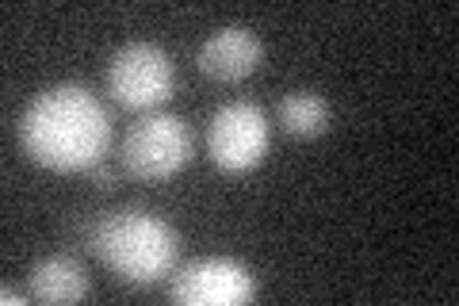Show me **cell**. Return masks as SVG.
<instances>
[{
    "label": "cell",
    "instance_id": "cell-1",
    "mask_svg": "<svg viewBox=\"0 0 459 306\" xmlns=\"http://www.w3.org/2000/svg\"><path fill=\"white\" fill-rule=\"evenodd\" d=\"M20 145L50 172H89L111 145V115L84 84H54L23 108Z\"/></svg>",
    "mask_w": 459,
    "mask_h": 306
},
{
    "label": "cell",
    "instance_id": "cell-2",
    "mask_svg": "<svg viewBox=\"0 0 459 306\" xmlns=\"http://www.w3.org/2000/svg\"><path fill=\"white\" fill-rule=\"evenodd\" d=\"M89 245L100 257V265L131 287H150L165 280L180 257V234L165 218L142 207H123L104 214L92 226Z\"/></svg>",
    "mask_w": 459,
    "mask_h": 306
},
{
    "label": "cell",
    "instance_id": "cell-3",
    "mask_svg": "<svg viewBox=\"0 0 459 306\" xmlns=\"http://www.w3.org/2000/svg\"><path fill=\"white\" fill-rule=\"evenodd\" d=\"M192 150H195L192 127L180 115H146V119H138L126 130L119 162L134 180L157 184L188 169Z\"/></svg>",
    "mask_w": 459,
    "mask_h": 306
},
{
    "label": "cell",
    "instance_id": "cell-4",
    "mask_svg": "<svg viewBox=\"0 0 459 306\" xmlns=\"http://www.w3.org/2000/svg\"><path fill=\"white\" fill-rule=\"evenodd\" d=\"M108 96L119 104L123 111H150L161 108L172 96L177 84V69L172 57L157 47V42H123L108 62Z\"/></svg>",
    "mask_w": 459,
    "mask_h": 306
},
{
    "label": "cell",
    "instance_id": "cell-5",
    "mask_svg": "<svg viewBox=\"0 0 459 306\" xmlns=\"http://www.w3.org/2000/svg\"><path fill=\"white\" fill-rule=\"evenodd\" d=\"M272 123L261 104L253 100H230L207 123V157L222 172H253L268 157Z\"/></svg>",
    "mask_w": 459,
    "mask_h": 306
},
{
    "label": "cell",
    "instance_id": "cell-6",
    "mask_svg": "<svg viewBox=\"0 0 459 306\" xmlns=\"http://www.w3.org/2000/svg\"><path fill=\"white\" fill-rule=\"evenodd\" d=\"M256 295V280L241 260L204 257L172 275L169 299L177 306H241Z\"/></svg>",
    "mask_w": 459,
    "mask_h": 306
},
{
    "label": "cell",
    "instance_id": "cell-7",
    "mask_svg": "<svg viewBox=\"0 0 459 306\" xmlns=\"http://www.w3.org/2000/svg\"><path fill=\"white\" fill-rule=\"evenodd\" d=\"M195 66L204 77L219 81V84L246 81L264 66V42L256 31H249L246 23H226L199 42Z\"/></svg>",
    "mask_w": 459,
    "mask_h": 306
},
{
    "label": "cell",
    "instance_id": "cell-8",
    "mask_svg": "<svg viewBox=\"0 0 459 306\" xmlns=\"http://www.w3.org/2000/svg\"><path fill=\"white\" fill-rule=\"evenodd\" d=\"M27 295L35 302H81L89 295V272H84L74 257H42L31 265L27 275Z\"/></svg>",
    "mask_w": 459,
    "mask_h": 306
},
{
    "label": "cell",
    "instance_id": "cell-9",
    "mask_svg": "<svg viewBox=\"0 0 459 306\" xmlns=\"http://www.w3.org/2000/svg\"><path fill=\"white\" fill-rule=\"evenodd\" d=\"M333 111L318 92H291L280 100V127L295 138H318L329 130Z\"/></svg>",
    "mask_w": 459,
    "mask_h": 306
},
{
    "label": "cell",
    "instance_id": "cell-10",
    "mask_svg": "<svg viewBox=\"0 0 459 306\" xmlns=\"http://www.w3.org/2000/svg\"><path fill=\"white\" fill-rule=\"evenodd\" d=\"M89 177L96 180V188H115V169H108L104 162L92 165V169H89Z\"/></svg>",
    "mask_w": 459,
    "mask_h": 306
},
{
    "label": "cell",
    "instance_id": "cell-11",
    "mask_svg": "<svg viewBox=\"0 0 459 306\" xmlns=\"http://www.w3.org/2000/svg\"><path fill=\"white\" fill-rule=\"evenodd\" d=\"M0 299H4L8 306H12V302H16V306L23 302V295H20V291H12V287H4V291H0Z\"/></svg>",
    "mask_w": 459,
    "mask_h": 306
}]
</instances>
